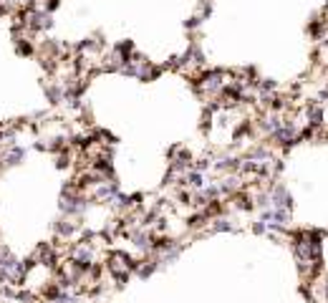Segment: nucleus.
<instances>
[{
  "label": "nucleus",
  "mask_w": 328,
  "mask_h": 303,
  "mask_svg": "<svg viewBox=\"0 0 328 303\" xmlns=\"http://www.w3.org/2000/svg\"><path fill=\"white\" fill-rule=\"evenodd\" d=\"M250 230H252L255 235H268V225H265L262 220H255V222L250 225Z\"/></svg>",
  "instance_id": "f257e3e1"
}]
</instances>
